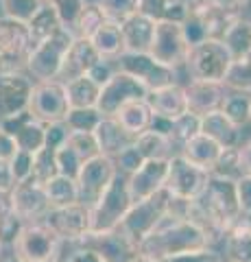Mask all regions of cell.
<instances>
[{"mask_svg": "<svg viewBox=\"0 0 251 262\" xmlns=\"http://www.w3.org/2000/svg\"><path fill=\"white\" fill-rule=\"evenodd\" d=\"M208 236L192 221L168 210L164 219L155 225V229L138 245V251L157 262H164L173 256L208 247Z\"/></svg>", "mask_w": 251, "mask_h": 262, "instance_id": "cell-1", "label": "cell"}, {"mask_svg": "<svg viewBox=\"0 0 251 262\" xmlns=\"http://www.w3.org/2000/svg\"><path fill=\"white\" fill-rule=\"evenodd\" d=\"M131 206L133 199L129 194L127 175L116 173L111 184L99 196V201L90 206V234H103L116 229L123 223V219Z\"/></svg>", "mask_w": 251, "mask_h": 262, "instance_id": "cell-2", "label": "cell"}, {"mask_svg": "<svg viewBox=\"0 0 251 262\" xmlns=\"http://www.w3.org/2000/svg\"><path fill=\"white\" fill-rule=\"evenodd\" d=\"M232 61H234L232 53L227 51L223 39L208 37L203 42L190 46L188 59H186V66L181 72L186 75V79L218 81V83H223Z\"/></svg>", "mask_w": 251, "mask_h": 262, "instance_id": "cell-3", "label": "cell"}, {"mask_svg": "<svg viewBox=\"0 0 251 262\" xmlns=\"http://www.w3.org/2000/svg\"><path fill=\"white\" fill-rule=\"evenodd\" d=\"M59 236L48 227L44 221L22 225L20 234L15 236L9 251L22 262H53L61 251Z\"/></svg>", "mask_w": 251, "mask_h": 262, "instance_id": "cell-4", "label": "cell"}, {"mask_svg": "<svg viewBox=\"0 0 251 262\" xmlns=\"http://www.w3.org/2000/svg\"><path fill=\"white\" fill-rule=\"evenodd\" d=\"M75 42V33L70 29H59L53 37L37 42L33 46V51L29 53L27 59V72L33 81H51L57 79L61 61L66 57L70 44Z\"/></svg>", "mask_w": 251, "mask_h": 262, "instance_id": "cell-5", "label": "cell"}, {"mask_svg": "<svg viewBox=\"0 0 251 262\" xmlns=\"http://www.w3.org/2000/svg\"><path fill=\"white\" fill-rule=\"evenodd\" d=\"M33 46L27 22L0 15V72H27V59Z\"/></svg>", "mask_w": 251, "mask_h": 262, "instance_id": "cell-6", "label": "cell"}, {"mask_svg": "<svg viewBox=\"0 0 251 262\" xmlns=\"http://www.w3.org/2000/svg\"><path fill=\"white\" fill-rule=\"evenodd\" d=\"M171 201H173V196L162 188L159 192L149 196V199L133 203L118 227L123 229L135 245H140L153 229H155V225L159 221L164 219L166 212L171 210Z\"/></svg>", "mask_w": 251, "mask_h": 262, "instance_id": "cell-7", "label": "cell"}, {"mask_svg": "<svg viewBox=\"0 0 251 262\" xmlns=\"http://www.w3.org/2000/svg\"><path fill=\"white\" fill-rule=\"evenodd\" d=\"M188 53H190V44L186 42L181 24L171 22V20H157L155 31H153V42L149 48V55L155 57L159 63L181 72L186 66V59H188Z\"/></svg>", "mask_w": 251, "mask_h": 262, "instance_id": "cell-8", "label": "cell"}, {"mask_svg": "<svg viewBox=\"0 0 251 262\" xmlns=\"http://www.w3.org/2000/svg\"><path fill=\"white\" fill-rule=\"evenodd\" d=\"M114 66L116 70H123L127 75L135 77L147 90H157L179 81V72L159 63L149 53H120L114 59Z\"/></svg>", "mask_w": 251, "mask_h": 262, "instance_id": "cell-9", "label": "cell"}, {"mask_svg": "<svg viewBox=\"0 0 251 262\" xmlns=\"http://www.w3.org/2000/svg\"><path fill=\"white\" fill-rule=\"evenodd\" d=\"M27 112L35 120L44 122V125L61 122L70 112V103H68V96H66V85L57 79L35 81L33 90H31Z\"/></svg>", "mask_w": 251, "mask_h": 262, "instance_id": "cell-10", "label": "cell"}, {"mask_svg": "<svg viewBox=\"0 0 251 262\" xmlns=\"http://www.w3.org/2000/svg\"><path fill=\"white\" fill-rule=\"evenodd\" d=\"M210 173L199 166H194L192 162H188L184 155L175 153L168 160V170H166V182H164V190L173 196V199H194L197 194L208 184Z\"/></svg>", "mask_w": 251, "mask_h": 262, "instance_id": "cell-11", "label": "cell"}, {"mask_svg": "<svg viewBox=\"0 0 251 262\" xmlns=\"http://www.w3.org/2000/svg\"><path fill=\"white\" fill-rule=\"evenodd\" d=\"M118 168L114 158L107 155H96V158L83 162L79 175H77V190H79V203L85 208L94 206L99 196L105 192V188L116 177Z\"/></svg>", "mask_w": 251, "mask_h": 262, "instance_id": "cell-12", "label": "cell"}, {"mask_svg": "<svg viewBox=\"0 0 251 262\" xmlns=\"http://www.w3.org/2000/svg\"><path fill=\"white\" fill-rule=\"evenodd\" d=\"M11 210L24 225L27 223H39L44 221L46 212L51 210L46 196L44 184H39L35 177H27L22 182H15L9 190Z\"/></svg>", "mask_w": 251, "mask_h": 262, "instance_id": "cell-13", "label": "cell"}, {"mask_svg": "<svg viewBox=\"0 0 251 262\" xmlns=\"http://www.w3.org/2000/svg\"><path fill=\"white\" fill-rule=\"evenodd\" d=\"M147 94H149V90L135 77L127 75L123 70H116L114 75L101 85L96 110H99L103 116H114L125 103L135 101V98H147Z\"/></svg>", "mask_w": 251, "mask_h": 262, "instance_id": "cell-14", "label": "cell"}, {"mask_svg": "<svg viewBox=\"0 0 251 262\" xmlns=\"http://www.w3.org/2000/svg\"><path fill=\"white\" fill-rule=\"evenodd\" d=\"M44 223L59 236L61 243H77L90 234V208L81 203L51 208L44 216Z\"/></svg>", "mask_w": 251, "mask_h": 262, "instance_id": "cell-15", "label": "cell"}, {"mask_svg": "<svg viewBox=\"0 0 251 262\" xmlns=\"http://www.w3.org/2000/svg\"><path fill=\"white\" fill-rule=\"evenodd\" d=\"M33 83L35 81L24 70L0 72V120L27 112Z\"/></svg>", "mask_w": 251, "mask_h": 262, "instance_id": "cell-16", "label": "cell"}, {"mask_svg": "<svg viewBox=\"0 0 251 262\" xmlns=\"http://www.w3.org/2000/svg\"><path fill=\"white\" fill-rule=\"evenodd\" d=\"M81 241L90 245L103 258V262H129L133 256H138V245L120 227L103 234H85Z\"/></svg>", "mask_w": 251, "mask_h": 262, "instance_id": "cell-17", "label": "cell"}, {"mask_svg": "<svg viewBox=\"0 0 251 262\" xmlns=\"http://www.w3.org/2000/svg\"><path fill=\"white\" fill-rule=\"evenodd\" d=\"M0 127L13 138L15 146L22 151H29L35 155L37 151H42L46 144V125L35 120L29 112H22L13 118L0 120Z\"/></svg>", "mask_w": 251, "mask_h": 262, "instance_id": "cell-18", "label": "cell"}, {"mask_svg": "<svg viewBox=\"0 0 251 262\" xmlns=\"http://www.w3.org/2000/svg\"><path fill=\"white\" fill-rule=\"evenodd\" d=\"M166 170H168V160H144L142 166L127 177L129 194H131L133 203L144 201L155 192H159L166 182Z\"/></svg>", "mask_w": 251, "mask_h": 262, "instance_id": "cell-19", "label": "cell"}, {"mask_svg": "<svg viewBox=\"0 0 251 262\" xmlns=\"http://www.w3.org/2000/svg\"><path fill=\"white\" fill-rule=\"evenodd\" d=\"M186 98H188V112L197 114V116H206V114L218 112L223 105V98L227 94L225 83L218 81H194L188 79L184 83Z\"/></svg>", "mask_w": 251, "mask_h": 262, "instance_id": "cell-20", "label": "cell"}, {"mask_svg": "<svg viewBox=\"0 0 251 262\" xmlns=\"http://www.w3.org/2000/svg\"><path fill=\"white\" fill-rule=\"evenodd\" d=\"M101 59H103V57L96 53V48L92 46L90 39L75 37V42L70 44L68 53H66V57H63V61H61L57 81L66 83V81H72V79H77V77H83Z\"/></svg>", "mask_w": 251, "mask_h": 262, "instance_id": "cell-21", "label": "cell"}, {"mask_svg": "<svg viewBox=\"0 0 251 262\" xmlns=\"http://www.w3.org/2000/svg\"><path fill=\"white\" fill-rule=\"evenodd\" d=\"M147 103L153 112V116H159L166 120H175L188 112V98H186L184 83H179V81L157 90H149Z\"/></svg>", "mask_w": 251, "mask_h": 262, "instance_id": "cell-22", "label": "cell"}, {"mask_svg": "<svg viewBox=\"0 0 251 262\" xmlns=\"http://www.w3.org/2000/svg\"><path fill=\"white\" fill-rule=\"evenodd\" d=\"M94 138H96V144H99L101 155H107V158H116V155H120L129 146H133L135 142V136L125 131L123 125L114 116L101 118V122L94 129Z\"/></svg>", "mask_w": 251, "mask_h": 262, "instance_id": "cell-23", "label": "cell"}, {"mask_svg": "<svg viewBox=\"0 0 251 262\" xmlns=\"http://www.w3.org/2000/svg\"><path fill=\"white\" fill-rule=\"evenodd\" d=\"M120 31H123L125 53H149L153 31H155V20L138 11L120 24Z\"/></svg>", "mask_w": 251, "mask_h": 262, "instance_id": "cell-24", "label": "cell"}, {"mask_svg": "<svg viewBox=\"0 0 251 262\" xmlns=\"http://www.w3.org/2000/svg\"><path fill=\"white\" fill-rule=\"evenodd\" d=\"M225 262H251V229L242 219L227 227V232L216 245Z\"/></svg>", "mask_w": 251, "mask_h": 262, "instance_id": "cell-25", "label": "cell"}, {"mask_svg": "<svg viewBox=\"0 0 251 262\" xmlns=\"http://www.w3.org/2000/svg\"><path fill=\"white\" fill-rule=\"evenodd\" d=\"M221 153H223V146L218 142H214L212 138H208L206 134H201V131L179 146V155H184V158L188 162H192L194 166L203 168L208 173L214 170Z\"/></svg>", "mask_w": 251, "mask_h": 262, "instance_id": "cell-26", "label": "cell"}, {"mask_svg": "<svg viewBox=\"0 0 251 262\" xmlns=\"http://www.w3.org/2000/svg\"><path fill=\"white\" fill-rule=\"evenodd\" d=\"M201 134H206L208 138H212V140L221 144L223 149L238 146L242 140H245L242 129L234 125V122L225 116L221 110L201 116Z\"/></svg>", "mask_w": 251, "mask_h": 262, "instance_id": "cell-27", "label": "cell"}, {"mask_svg": "<svg viewBox=\"0 0 251 262\" xmlns=\"http://www.w3.org/2000/svg\"><path fill=\"white\" fill-rule=\"evenodd\" d=\"M114 118L123 125L125 131H129L131 136H140L142 131H147L151 127V120H153V112L149 107L147 98H135V101H129L120 107Z\"/></svg>", "mask_w": 251, "mask_h": 262, "instance_id": "cell-28", "label": "cell"}, {"mask_svg": "<svg viewBox=\"0 0 251 262\" xmlns=\"http://www.w3.org/2000/svg\"><path fill=\"white\" fill-rule=\"evenodd\" d=\"M133 146L144 160H171L179 149L173 144V140L166 134H159L155 129H147L135 138Z\"/></svg>", "mask_w": 251, "mask_h": 262, "instance_id": "cell-29", "label": "cell"}, {"mask_svg": "<svg viewBox=\"0 0 251 262\" xmlns=\"http://www.w3.org/2000/svg\"><path fill=\"white\" fill-rule=\"evenodd\" d=\"M66 96L70 103V110H85V107H96L99 103V94H101V83L90 77H77L72 81H66Z\"/></svg>", "mask_w": 251, "mask_h": 262, "instance_id": "cell-30", "label": "cell"}, {"mask_svg": "<svg viewBox=\"0 0 251 262\" xmlns=\"http://www.w3.org/2000/svg\"><path fill=\"white\" fill-rule=\"evenodd\" d=\"M92 46L96 48L103 59H111L114 61L120 53H125V44H123V31H120V24L105 20L99 31L90 37Z\"/></svg>", "mask_w": 251, "mask_h": 262, "instance_id": "cell-31", "label": "cell"}, {"mask_svg": "<svg viewBox=\"0 0 251 262\" xmlns=\"http://www.w3.org/2000/svg\"><path fill=\"white\" fill-rule=\"evenodd\" d=\"M29 31H31V37H33V42H44V39L53 37L55 33H57L59 29H63V24L59 20L57 11L51 7V3H44L39 5V9L33 13V18H31L29 22Z\"/></svg>", "mask_w": 251, "mask_h": 262, "instance_id": "cell-32", "label": "cell"}, {"mask_svg": "<svg viewBox=\"0 0 251 262\" xmlns=\"http://www.w3.org/2000/svg\"><path fill=\"white\" fill-rule=\"evenodd\" d=\"M223 42L227 46V51L232 53L234 61L247 57L251 53V20H247V18L234 20V24L223 35Z\"/></svg>", "mask_w": 251, "mask_h": 262, "instance_id": "cell-33", "label": "cell"}, {"mask_svg": "<svg viewBox=\"0 0 251 262\" xmlns=\"http://www.w3.org/2000/svg\"><path fill=\"white\" fill-rule=\"evenodd\" d=\"M221 112L227 116L234 125L245 129L251 127V96L245 92H236V90H227L223 98Z\"/></svg>", "mask_w": 251, "mask_h": 262, "instance_id": "cell-34", "label": "cell"}, {"mask_svg": "<svg viewBox=\"0 0 251 262\" xmlns=\"http://www.w3.org/2000/svg\"><path fill=\"white\" fill-rule=\"evenodd\" d=\"M46 196L51 208L70 206V203H79V190H77V179L66 175H55L51 182L44 184Z\"/></svg>", "mask_w": 251, "mask_h": 262, "instance_id": "cell-35", "label": "cell"}, {"mask_svg": "<svg viewBox=\"0 0 251 262\" xmlns=\"http://www.w3.org/2000/svg\"><path fill=\"white\" fill-rule=\"evenodd\" d=\"M223 83L227 90H236V92H245L251 96V53L242 59L232 61Z\"/></svg>", "mask_w": 251, "mask_h": 262, "instance_id": "cell-36", "label": "cell"}, {"mask_svg": "<svg viewBox=\"0 0 251 262\" xmlns=\"http://www.w3.org/2000/svg\"><path fill=\"white\" fill-rule=\"evenodd\" d=\"M105 22V15L103 11L99 9V5H94V3H87L83 9H81L79 13V18L77 22L72 24V33H75V37H85V39H90L96 31H99V27Z\"/></svg>", "mask_w": 251, "mask_h": 262, "instance_id": "cell-37", "label": "cell"}, {"mask_svg": "<svg viewBox=\"0 0 251 262\" xmlns=\"http://www.w3.org/2000/svg\"><path fill=\"white\" fill-rule=\"evenodd\" d=\"M201 131V116H197V114H192V112H186L184 116L179 118H175L171 122V131H168V138L173 140V144L179 149V146L186 142V140H190L192 136H197Z\"/></svg>", "mask_w": 251, "mask_h": 262, "instance_id": "cell-38", "label": "cell"}, {"mask_svg": "<svg viewBox=\"0 0 251 262\" xmlns=\"http://www.w3.org/2000/svg\"><path fill=\"white\" fill-rule=\"evenodd\" d=\"M96 5L103 11L105 20L116 24H123L140 9V0H96Z\"/></svg>", "mask_w": 251, "mask_h": 262, "instance_id": "cell-39", "label": "cell"}, {"mask_svg": "<svg viewBox=\"0 0 251 262\" xmlns=\"http://www.w3.org/2000/svg\"><path fill=\"white\" fill-rule=\"evenodd\" d=\"M66 144L83 162L101 155L99 144H96V138H94V131H70L68 138H66Z\"/></svg>", "mask_w": 251, "mask_h": 262, "instance_id": "cell-40", "label": "cell"}, {"mask_svg": "<svg viewBox=\"0 0 251 262\" xmlns=\"http://www.w3.org/2000/svg\"><path fill=\"white\" fill-rule=\"evenodd\" d=\"M101 118L103 114L96 107H85V110H70L63 122H66L68 131H94Z\"/></svg>", "mask_w": 251, "mask_h": 262, "instance_id": "cell-41", "label": "cell"}, {"mask_svg": "<svg viewBox=\"0 0 251 262\" xmlns=\"http://www.w3.org/2000/svg\"><path fill=\"white\" fill-rule=\"evenodd\" d=\"M55 175H59L57 162H55V151L44 146L42 151L33 155V173H31V177H35L39 184H48Z\"/></svg>", "mask_w": 251, "mask_h": 262, "instance_id": "cell-42", "label": "cell"}, {"mask_svg": "<svg viewBox=\"0 0 251 262\" xmlns=\"http://www.w3.org/2000/svg\"><path fill=\"white\" fill-rule=\"evenodd\" d=\"M39 5H42V0H0V9H3L0 15L29 22L33 18V13L39 9Z\"/></svg>", "mask_w": 251, "mask_h": 262, "instance_id": "cell-43", "label": "cell"}, {"mask_svg": "<svg viewBox=\"0 0 251 262\" xmlns=\"http://www.w3.org/2000/svg\"><path fill=\"white\" fill-rule=\"evenodd\" d=\"M55 162H57L59 175H66V177H72V179H77L81 166H83V160H81L66 142H63L59 149H55Z\"/></svg>", "mask_w": 251, "mask_h": 262, "instance_id": "cell-44", "label": "cell"}, {"mask_svg": "<svg viewBox=\"0 0 251 262\" xmlns=\"http://www.w3.org/2000/svg\"><path fill=\"white\" fill-rule=\"evenodd\" d=\"M46 3H51V7L57 11L59 20L66 29H72V24L77 22L81 9L87 5L85 0H46Z\"/></svg>", "mask_w": 251, "mask_h": 262, "instance_id": "cell-45", "label": "cell"}, {"mask_svg": "<svg viewBox=\"0 0 251 262\" xmlns=\"http://www.w3.org/2000/svg\"><path fill=\"white\" fill-rule=\"evenodd\" d=\"M214 175L221 177H230V179H240V170H238V146L232 149H223L221 158H218L216 166L212 170Z\"/></svg>", "mask_w": 251, "mask_h": 262, "instance_id": "cell-46", "label": "cell"}, {"mask_svg": "<svg viewBox=\"0 0 251 262\" xmlns=\"http://www.w3.org/2000/svg\"><path fill=\"white\" fill-rule=\"evenodd\" d=\"M9 168L13 175V184L31 177V173H33V153L18 149L13 153V158L9 160Z\"/></svg>", "mask_w": 251, "mask_h": 262, "instance_id": "cell-47", "label": "cell"}, {"mask_svg": "<svg viewBox=\"0 0 251 262\" xmlns=\"http://www.w3.org/2000/svg\"><path fill=\"white\" fill-rule=\"evenodd\" d=\"M164 262H225L221 251L216 247H201V249H194V251H186V253H179V256H173Z\"/></svg>", "mask_w": 251, "mask_h": 262, "instance_id": "cell-48", "label": "cell"}, {"mask_svg": "<svg viewBox=\"0 0 251 262\" xmlns=\"http://www.w3.org/2000/svg\"><path fill=\"white\" fill-rule=\"evenodd\" d=\"M63 249H66L68 262H103V258L99 253H96L90 245H85L83 241L63 243Z\"/></svg>", "mask_w": 251, "mask_h": 262, "instance_id": "cell-49", "label": "cell"}, {"mask_svg": "<svg viewBox=\"0 0 251 262\" xmlns=\"http://www.w3.org/2000/svg\"><path fill=\"white\" fill-rule=\"evenodd\" d=\"M114 162H116L118 173H123V175H127V177H129V175L135 173V170L142 166L144 158L140 155V151H138L135 146H129V149H125L120 155H116Z\"/></svg>", "mask_w": 251, "mask_h": 262, "instance_id": "cell-50", "label": "cell"}, {"mask_svg": "<svg viewBox=\"0 0 251 262\" xmlns=\"http://www.w3.org/2000/svg\"><path fill=\"white\" fill-rule=\"evenodd\" d=\"M181 29H184V35H186V42L190 46L203 42L208 39V31H206V24L197 15H186V20L181 22Z\"/></svg>", "mask_w": 251, "mask_h": 262, "instance_id": "cell-51", "label": "cell"}, {"mask_svg": "<svg viewBox=\"0 0 251 262\" xmlns=\"http://www.w3.org/2000/svg\"><path fill=\"white\" fill-rule=\"evenodd\" d=\"M175 0H140V13L149 15L153 20H164L166 13H168V7H171Z\"/></svg>", "mask_w": 251, "mask_h": 262, "instance_id": "cell-52", "label": "cell"}, {"mask_svg": "<svg viewBox=\"0 0 251 262\" xmlns=\"http://www.w3.org/2000/svg\"><path fill=\"white\" fill-rule=\"evenodd\" d=\"M68 127H66V122H51V125H46V149H59V146L66 142V138H68Z\"/></svg>", "mask_w": 251, "mask_h": 262, "instance_id": "cell-53", "label": "cell"}, {"mask_svg": "<svg viewBox=\"0 0 251 262\" xmlns=\"http://www.w3.org/2000/svg\"><path fill=\"white\" fill-rule=\"evenodd\" d=\"M238 170L240 177H251V136L238 144Z\"/></svg>", "mask_w": 251, "mask_h": 262, "instance_id": "cell-54", "label": "cell"}, {"mask_svg": "<svg viewBox=\"0 0 251 262\" xmlns=\"http://www.w3.org/2000/svg\"><path fill=\"white\" fill-rule=\"evenodd\" d=\"M236 188H238V203H240L242 214L251 212V177L236 179Z\"/></svg>", "mask_w": 251, "mask_h": 262, "instance_id": "cell-55", "label": "cell"}, {"mask_svg": "<svg viewBox=\"0 0 251 262\" xmlns=\"http://www.w3.org/2000/svg\"><path fill=\"white\" fill-rule=\"evenodd\" d=\"M18 151V146H15V140L7 134V131L0 127V160H5V162H9L13 158V153Z\"/></svg>", "mask_w": 251, "mask_h": 262, "instance_id": "cell-56", "label": "cell"}, {"mask_svg": "<svg viewBox=\"0 0 251 262\" xmlns=\"http://www.w3.org/2000/svg\"><path fill=\"white\" fill-rule=\"evenodd\" d=\"M11 186H13V175H11L9 162L0 160V190H3V192H9Z\"/></svg>", "mask_w": 251, "mask_h": 262, "instance_id": "cell-57", "label": "cell"}, {"mask_svg": "<svg viewBox=\"0 0 251 262\" xmlns=\"http://www.w3.org/2000/svg\"><path fill=\"white\" fill-rule=\"evenodd\" d=\"M210 3L221 7V9H227V11H234L240 15V0H210Z\"/></svg>", "mask_w": 251, "mask_h": 262, "instance_id": "cell-58", "label": "cell"}, {"mask_svg": "<svg viewBox=\"0 0 251 262\" xmlns=\"http://www.w3.org/2000/svg\"><path fill=\"white\" fill-rule=\"evenodd\" d=\"M0 262H22V260H20V258H15L13 253H11L9 249H7V251L3 253V258H0Z\"/></svg>", "mask_w": 251, "mask_h": 262, "instance_id": "cell-59", "label": "cell"}, {"mask_svg": "<svg viewBox=\"0 0 251 262\" xmlns=\"http://www.w3.org/2000/svg\"><path fill=\"white\" fill-rule=\"evenodd\" d=\"M129 262H157V260H153V258H149V256H144V253L138 251V256H133Z\"/></svg>", "mask_w": 251, "mask_h": 262, "instance_id": "cell-60", "label": "cell"}, {"mask_svg": "<svg viewBox=\"0 0 251 262\" xmlns=\"http://www.w3.org/2000/svg\"><path fill=\"white\" fill-rule=\"evenodd\" d=\"M53 262H68V258H66V249H63V245H61V251H59V256L55 258Z\"/></svg>", "mask_w": 251, "mask_h": 262, "instance_id": "cell-61", "label": "cell"}, {"mask_svg": "<svg viewBox=\"0 0 251 262\" xmlns=\"http://www.w3.org/2000/svg\"><path fill=\"white\" fill-rule=\"evenodd\" d=\"M242 221H245L247 227L251 229V212H245V214H242Z\"/></svg>", "mask_w": 251, "mask_h": 262, "instance_id": "cell-62", "label": "cell"}, {"mask_svg": "<svg viewBox=\"0 0 251 262\" xmlns=\"http://www.w3.org/2000/svg\"><path fill=\"white\" fill-rule=\"evenodd\" d=\"M5 251H7V247H5L3 243H0V258H3V253H5Z\"/></svg>", "mask_w": 251, "mask_h": 262, "instance_id": "cell-63", "label": "cell"}, {"mask_svg": "<svg viewBox=\"0 0 251 262\" xmlns=\"http://www.w3.org/2000/svg\"><path fill=\"white\" fill-rule=\"evenodd\" d=\"M42 3H44V0H42Z\"/></svg>", "mask_w": 251, "mask_h": 262, "instance_id": "cell-64", "label": "cell"}]
</instances>
